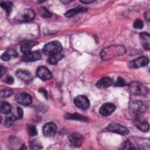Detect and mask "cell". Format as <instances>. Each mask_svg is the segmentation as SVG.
Here are the masks:
<instances>
[{
	"label": "cell",
	"mask_w": 150,
	"mask_h": 150,
	"mask_svg": "<svg viewBox=\"0 0 150 150\" xmlns=\"http://www.w3.org/2000/svg\"><path fill=\"white\" fill-rule=\"evenodd\" d=\"M17 118L21 119L23 117V112L21 107H17Z\"/></svg>",
	"instance_id": "cell-34"
},
{
	"label": "cell",
	"mask_w": 150,
	"mask_h": 150,
	"mask_svg": "<svg viewBox=\"0 0 150 150\" xmlns=\"http://www.w3.org/2000/svg\"><path fill=\"white\" fill-rule=\"evenodd\" d=\"M115 105L111 103H105L103 104L99 110V112L103 116H107L112 114L115 110Z\"/></svg>",
	"instance_id": "cell-11"
},
{
	"label": "cell",
	"mask_w": 150,
	"mask_h": 150,
	"mask_svg": "<svg viewBox=\"0 0 150 150\" xmlns=\"http://www.w3.org/2000/svg\"><path fill=\"white\" fill-rule=\"evenodd\" d=\"M134 27L135 28V29H141L143 27H144V23H143V22L138 19H137L134 23Z\"/></svg>",
	"instance_id": "cell-31"
},
{
	"label": "cell",
	"mask_w": 150,
	"mask_h": 150,
	"mask_svg": "<svg viewBox=\"0 0 150 150\" xmlns=\"http://www.w3.org/2000/svg\"><path fill=\"white\" fill-rule=\"evenodd\" d=\"M113 83V81L111 79L108 77H103L97 81L96 86L100 88H105L111 86Z\"/></svg>",
	"instance_id": "cell-18"
},
{
	"label": "cell",
	"mask_w": 150,
	"mask_h": 150,
	"mask_svg": "<svg viewBox=\"0 0 150 150\" xmlns=\"http://www.w3.org/2000/svg\"><path fill=\"white\" fill-rule=\"evenodd\" d=\"M37 76L42 80H48L52 77L50 70L45 66H39L37 69Z\"/></svg>",
	"instance_id": "cell-12"
},
{
	"label": "cell",
	"mask_w": 150,
	"mask_h": 150,
	"mask_svg": "<svg viewBox=\"0 0 150 150\" xmlns=\"http://www.w3.org/2000/svg\"><path fill=\"white\" fill-rule=\"evenodd\" d=\"M68 139L70 144L72 146L74 147H80L81 146L83 142L84 138L81 134L77 132H74L69 135Z\"/></svg>",
	"instance_id": "cell-7"
},
{
	"label": "cell",
	"mask_w": 150,
	"mask_h": 150,
	"mask_svg": "<svg viewBox=\"0 0 150 150\" xmlns=\"http://www.w3.org/2000/svg\"><path fill=\"white\" fill-rule=\"evenodd\" d=\"M39 91L40 92V93H42L43 94V96L45 97V98H47V93L46 90H45V88H40V89L39 90Z\"/></svg>",
	"instance_id": "cell-36"
},
{
	"label": "cell",
	"mask_w": 150,
	"mask_h": 150,
	"mask_svg": "<svg viewBox=\"0 0 150 150\" xmlns=\"http://www.w3.org/2000/svg\"><path fill=\"white\" fill-rule=\"evenodd\" d=\"M83 4H90L94 2V1H80Z\"/></svg>",
	"instance_id": "cell-38"
},
{
	"label": "cell",
	"mask_w": 150,
	"mask_h": 150,
	"mask_svg": "<svg viewBox=\"0 0 150 150\" xmlns=\"http://www.w3.org/2000/svg\"><path fill=\"white\" fill-rule=\"evenodd\" d=\"M107 129L111 132H113L123 135H127L129 133V130L127 128L117 123H111L109 124L107 126Z\"/></svg>",
	"instance_id": "cell-6"
},
{
	"label": "cell",
	"mask_w": 150,
	"mask_h": 150,
	"mask_svg": "<svg viewBox=\"0 0 150 150\" xmlns=\"http://www.w3.org/2000/svg\"><path fill=\"white\" fill-rule=\"evenodd\" d=\"M135 126L142 132H148L149 131V124L146 121L141 119H137L134 122Z\"/></svg>",
	"instance_id": "cell-19"
},
{
	"label": "cell",
	"mask_w": 150,
	"mask_h": 150,
	"mask_svg": "<svg viewBox=\"0 0 150 150\" xmlns=\"http://www.w3.org/2000/svg\"><path fill=\"white\" fill-rule=\"evenodd\" d=\"M140 40L143 47L146 50L149 49L150 36L146 32H142L139 34Z\"/></svg>",
	"instance_id": "cell-17"
},
{
	"label": "cell",
	"mask_w": 150,
	"mask_h": 150,
	"mask_svg": "<svg viewBox=\"0 0 150 150\" xmlns=\"http://www.w3.org/2000/svg\"><path fill=\"white\" fill-rule=\"evenodd\" d=\"M125 49L121 46H110L104 49L101 53V57L104 60H108L117 56L121 55L124 53Z\"/></svg>",
	"instance_id": "cell-1"
},
{
	"label": "cell",
	"mask_w": 150,
	"mask_h": 150,
	"mask_svg": "<svg viewBox=\"0 0 150 150\" xmlns=\"http://www.w3.org/2000/svg\"><path fill=\"white\" fill-rule=\"evenodd\" d=\"M32 148L35 149H40L42 148V144L37 140H33L32 142V144H31Z\"/></svg>",
	"instance_id": "cell-32"
},
{
	"label": "cell",
	"mask_w": 150,
	"mask_h": 150,
	"mask_svg": "<svg viewBox=\"0 0 150 150\" xmlns=\"http://www.w3.org/2000/svg\"><path fill=\"white\" fill-rule=\"evenodd\" d=\"M86 11H87V8H86L84 7L77 6L76 8H73V9H71L67 11L64 13V16L67 18H70V17H72V16L76 15V14H77L79 13L84 12Z\"/></svg>",
	"instance_id": "cell-20"
},
{
	"label": "cell",
	"mask_w": 150,
	"mask_h": 150,
	"mask_svg": "<svg viewBox=\"0 0 150 150\" xmlns=\"http://www.w3.org/2000/svg\"><path fill=\"white\" fill-rule=\"evenodd\" d=\"M129 88L132 94L137 96H146L148 93V88L138 81L132 82L129 86Z\"/></svg>",
	"instance_id": "cell-4"
},
{
	"label": "cell",
	"mask_w": 150,
	"mask_h": 150,
	"mask_svg": "<svg viewBox=\"0 0 150 150\" xmlns=\"http://www.w3.org/2000/svg\"><path fill=\"white\" fill-rule=\"evenodd\" d=\"M41 54L38 52H30L25 54L22 57V60L25 62H35L40 59Z\"/></svg>",
	"instance_id": "cell-15"
},
{
	"label": "cell",
	"mask_w": 150,
	"mask_h": 150,
	"mask_svg": "<svg viewBox=\"0 0 150 150\" xmlns=\"http://www.w3.org/2000/svg\"><path fill=\"white\" fill-rule=\"evenodd\" d=\"M38 43L37 42H30L25 43L21 46V50L25 54L29 53L31 52V49H32V47L35 45H38Z\"/></svg>",
	"instance_id": "cell-21"
},
{
	"label": "cell",
	"mask_w": 150,
	"mask_h": 150,
	"mask_svg": "<svg viewBox=\"0 0 150 150\" xmlns=\"http://www.w3.org/2000/svg\"><path fill=\"white\" fill-rule=\"evenodd\" d=\"M146 103L139 100L132 101L128 107L129 112L134 117H138L143 114L146 111Z\"/></svg>",
	"instance_id": "cell-2"
},
{
	"label": "cell",
	"mask_w": 150,
	"mask_h": 150,
	"mask_svg": "<svg viewBox=\"0 0 150 150\" xmlns=\"http://www.w3.org/2000/svg\"><path fill=\"white\" fill-rule=\"evenodd\" d=\"M62 45L57 41H53L47 43L43 47V52L48 55L52 56L60 53L62 50Z\"/></svg>",
	"instance_id": "cell-3"
},
{
	"label": "cell",
	"mask_w": 150,
	"mask_h": 150,
	"mask_svg": "<svg viewBox=\"0 0 150 150\" xmlns=\"http://www.w3.org/2000/svg\"><path fill=\"white\" fill-rule=\"evenodd\" d=\"M39 14L42 17L45 18H49L52 16V13L44 7H41L39 9Z\"/></svg>",
	"instance_id": "cell-27"
},
{
	"label": "cell",
	"mask_w": 150,
	"mask_h": 150,
	"mask_svg": "<svg viewBox=\"0 0 150 150\" xmlns=\"http://www.w3.org/2000/svg\"><path fill=\"white\" fill-rule=\"evenodd\" d=\"M1 6L5 10L8 14H9L12 11V4L10 2H2L0 4Z\"/></svg>",
	"instance_id": "cell-26"
},
{
	"label": "cell",
	"mask_w": 150,
	"mask_h": 150,
	"mask_svg": "<svg viewBox=\"0 0 150 150\" xmlns=\"http://www.w3.org/2000/svg\"><path fill=\"white\" fill-rule=\"evenodd\" d=\"M28 134L30 137H34L38 135V130L36 127L33 125H29L27 128Z\"/></svg>",
	"instance_id": "cell-28"
},
{
	"label": "cell",
	"mask_w": 150,
	"mask_h": 150,
	"mask_svg": "<svg viewBox=\"0 0 150 150\" xmlns=\"http://www.w3.org/2000/svg\"><path fill=\"white\" fill-rule=\"evenodd\" d=\"M57 132V126L52 122H49L44 125L43 128V132L46 137H52L55 135Z\"/></svg>",
	"instance_id": "cell-13"
},
{
	"label": "cell",
	"mask_w": 150,
	"mask_h": 150,
	"mask_svg": "<svg viewBox=\"0 0 150 150\" xmlns=\"http://www.w3.org/2000/svg\"><path fill=\"white\" fill-rule=\"evenodd\" d=\"M74 104L80 109H87L90 106V101L88 98L83 95L77 96L74 100Z\"/></svg>",
	"instance_id": "cell-8"
},
{
	"label": "cell",
	"mask_w": 150,
	"mask_h": 150,
	"mask_svg": "<svg viewBox=\"0 0 150 150\" xmlns=\"http://www.w3.org/2000/svg\"><path fill=\"white\" fill-rule=\"evenodd\" d=\"M18 56L17 52L12 49L6 50L2 55L1 59L4 61H9Z\"/></svg>",
	"instance_id": "cell-16"
},
{
	"label": "cell",
	"mask_w": 150,
	"mask_h": 150,
	"mask_svg": "<svg viewBox=\"0 0 150 150\" xmlns=\"http://www.w3.org/2000/svg\"><path fill=\"white\" fill-rule=\"evenodd\" d=\"M16 76L22 81L26 83H28L32 80V74L26 70H18L16 72Z\"/></svg>",
	"instance_id": "cell-14"
},
{
	"label": "cell",
	"mask_w": 150,
	"mask_h": 150,
	"mask_svg": "<svg viewBox=\"0 0 150 150\" xmlns=\"http://www.w3.org/2000/svg\"><path fill=\"white\" fill-rule=\"evenodd\" d=\"M63 58V55L60 53L56 54H53L49 56L48 62L51 64H57Z\"/></svg>",
	"instance_id": "cell-24"
},
{
	"label": "cell",
	"mask_w": 150,
	"mask_h": 150,
	"mask_svg": "<svg viewBox=\"0 0 150 150\" xmlns=\"http://www.w3.org/2000/svg\"><path fill=\"white\" fill-rule=\"evenodd\" d=\"M149 63V60L146 57H139L130 62L129 66L132 69H138L146 66Z\"/></svg>",
	"instance_id": "cell-9"
},
{
	"label": "cell",
	"mask_w": 150,
	"mask_h": 150,
	"mask_svg": "<svg viewBox=\"0 0 150 150\" xmlns=\"http://www.w3.org/2000/svg\"><path fill=\"white\" fill-rule=\"evenodd\" d=\"M11 105L6 101H1L0 103V111L2 114H6L11 111Z\"/></svg>",
	"instance_id": "cell-23"
},
{
	"label": "cell",
	"mask_w": 150,
	"mask_h": 150,
	"mask_svg": "<svg viewBox=\"0 0 150 150\" xmlns=\"http://www.w3.org/2000/svg\"><path fill=\"white\" fill-rule=\"evenodd\" d=\"M6 67H4L3 66H1L0 67V71H1V76H2L4 75V74L6 72Z\"/></svg>",
	"instance_id": "cell-37"
},
{
	"label": "cell",
	"mask_w": 150,
	"mask_h": 150,
	"mask_svg": "<svg viewBox=\"0 0 150 150\" xmlns=\"http://www.w3.org/2000/svg\"><path fill=\"white\" fill-rule=\"evenodd\" d=\"M35 17V12L31 9H25L18 13L16 19L20 22H27L32 21Z\"/></svg>",
	"instance_id": "cell-5"
},
{
	"label": "cell",
	"mask_w": 150,
	"mask_h": 150,
	"mask_svg": "<svg viewBox=\"0 0 150 150\" xmlns=\"http://www.w3.org/2000/svg\"><path fill=\"white\" fill-rule=\"evenodd\" d=\"M65 118L69 119V120H78L80 121H87L88 119L87 117L81 115L77 113H74V114H67L65 115Z\"/></svg>",
	"instance_id": "cell-22"
},
{
	"label": "cell",
	"mask_w": 150,
	"mask_h": 150,
	"mask_svg": "<svg viewBox=\"0 0 150 150\" xmlns=\"http://www.w3.org/2000/svg\"><path fill=\"white\" fill-rule=\"evenodd\" d=\"M115 85L116 86H118V87H122V86H124L126 85V81L125 80L122 78V77H118L117 79V81L115 83Z\"/></svg>",
	"instance_id": "cell-33"
},
{
	"label": "cell",
	"mask_w": 150,
	"mask_h": 150,
	"mask_svg": "<svg viewBox=\"0 0 150 150\" xmlns=\"http://www.w3.org/2000/svg\"><path fill=\"white\" fill-rule=\"evenodd\" d=\"M5 81H6V83H7L8 84H12V83H13L14 80H13V79L12 77H11V76H8V77H7L6 78Z\"/></svg>",
	"instance_id": "cell-35"
},
{
	"label": "cell",
	"mask_w": 150,
	"mask_h": 150,
	"mask_svg": "<svg viewBox=\"0 0 150 150\" xmlns=\"http://www.w3.org/2000/svg\"><path fill=\"white\" fill-rule=\"evenodd\" d=\"M124 149H135L136 147L134 146V145L129 141V139H127L125 141V142L124 143Z\"/></svg>",
	"instance_id": "cell-30"
},
{
	"label": "cell",
	"mask_w": 150,
	"mask_h": 150,
	"mask_svg": "<svg viewBox=\"0 0 150 150\" xmlns=\"http://www.w3.org/2000/svg\"><path fill=\"white\" fill-rule=\"evenodd\" d=\"M13 94V91L9 89H4L1 90L0 96L1 97H8L12 96Z\"/></svg>",
	"instance_id": "cell-29"
},
{
	"label": "cell",
	"mask_w": 150,
	"mask_h": 150,
	"mask_svg": "<svg viewBox=\"0 0 150 150\" xmlns=\"http://www.w3.org/2000/svg\"><path fill=\"white\" fill-rule=\"evenodd\" d=\"M15 100L17 103L23 105H29L32 101V97L25 93H19L15 96Z\"/></svg>",
	"instance_id": "cell-10"
},
{
	"label": "cell",
	"mask_w": 150,
	"mask_h": 150,
	"mask_svg": "<svg viewBox=\"0 0 150 150\" xmlns=\"http://www.w3.org/2000/svg\"><path fill=\"white\" fill-rule=\"evenodd\" d=\"M16 120H18L17 117L13 115V114L8 115L4 120V126H5L6 127H11L13 124L14 121Z\"/></svg>",
	"instance_id": "cell-25"
}]
</instances>
